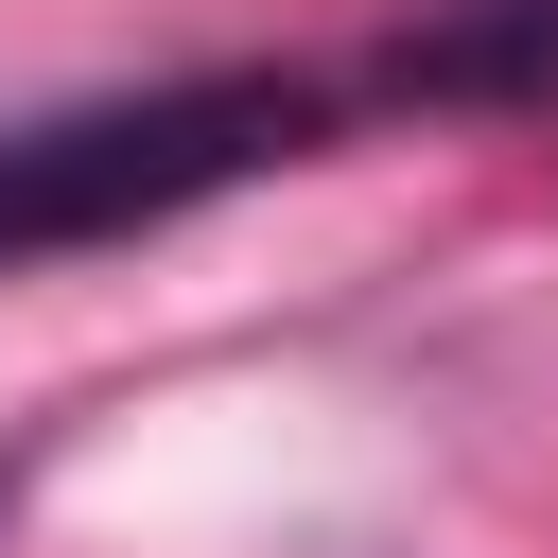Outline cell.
Listing matches in <instances>:
<instances>
[{"label":"cell","mask_w":558,"mask_h":558,"mask_svg":"<svg viewBox=\"0 0 558 558\" xmlns=\"http://www.w3.org/2000/svg\"><path fill=\"white\" fill-rule=\"evenodd\" d=\"M331 87L314 70H174V87H105V105H52L0 140V279L17 262H70V244H122V227H174L279 157H314Z\"/></svg>","instance_id":"cell-1"},{"label":"cell","mask_w":558,"mask_h":558,"mask_svg":"<svg viewBox=\"0 0 558 558\" xmlns=\"http://www.w3.org/2000/svg\"><path fill=\"white\" fill-rule=\"evenodd\" d=\"M0 506H17V488H0Z\"/></svg>","instance_id":"cell-2"}]
</instances>
